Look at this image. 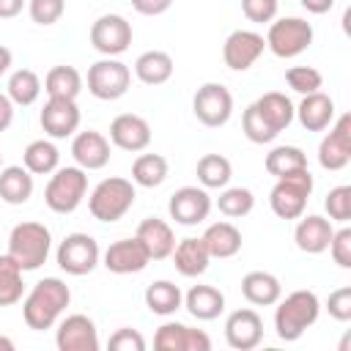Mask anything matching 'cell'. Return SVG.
Here are the masks:
<instances>
[{
	"instance_id": "1",
	"label": "cell",
	"mask_w": 351,
	"mask_h": 351,
	"mask_svg": "<svg viewBox=\"0 0 351 351\" xmlns=\"http://www.w3.org/2000/svg\"><path fill=\"white\" fill-rule=\"evenodd\" d=\"M69 302H71L69 285L60 277H44L22 299V318L36 332L52 329L60 321V315L69 307Z\"/></svg>"
},
{
	"instance_id": "2",
	"label": "cell",
	"mask_w": 351,
	"mask_h": 351,
	"mask_svg": "<svg viewBox=\"0 0 351 351\" xmlns=\"http://www.w3.org/2000/svg\"><path fill=\"white\" fill-rule=\"evenodd\" d=\"M321 315V299L307 291H291L285 299H277V310H274V332L282 343H296Z\"/></svg>"
},
{
	"instance_id": "3",
	"label": "cell",
	"mask_w": 351,
	"mask_h": 351,
	"mask_svg": "<svg viewBox=\"0 0 351 351\" xmlns=\"http://www.w3.org/2000/svg\"><path fill=\"white\" fill-rule=\"evenodd\" d=\"M52 250V233L44 222H19L8 233V255L22 271H36Z\"/></svg>"
},
{
	"instance_id": "4",
	"label": "cell",
	"mask_w": 351,
	"mask_h": 351,
	"mask_svg": "<svg viewBox=\"0 0 351 351\" xmlns=\"http://www.w3.org/2000/svg\"><path fill=\"white\" fill-rule=\"evenodd\" d=\"M134 197H137L134 181L110 176L93 186V192L88 197V211L99 222H118L134 206Z\"/></svg>"
},
{
	"instance_id": "5",
	"label": "cell",
	"mask_w": 351,
	"mask_h": 351,
	"mask_svg": "<svg viewBox=\"0 0 351 351\" xmlns=\"http://www.w3.org/2000/svg\"><path fill=\"white\" fill-rule=\"evenodd\" d=\"M310 195H313V173L302 167L277 178V184L269 192V206L280 219H299L307 208Z\"/></svg>"
},
{
	"instance_id": "6",
	"label": "cell",
	"mask_w": 351,
	"mask_h": 351,
	"mask_svg": "<svg viewBox=\"0 0 351 351\" xmlns=\"http://www.w3.org/2000/svg\"><path fill=\"white\" fill-rule=\"evenodd\" d=\"M85 192H88V176L82 167H77V165L58 167L44 186V203L55 214H71L85 200Z\"/></svg>"
},
{
	"instance_id": "7",
	"label": "cell",
	"mask_w": 351,
	"mask_h": 351,
	"mask_svg": "<svg viewBox=\"0 0 351 351\" xmlns=\"http://www.w3.org/2000/svg\"><path fill=\"white\" fill-rule=\"evenodd\" d=\"M313 44V25L302 16H282L269 22L266 47L277 58H296Z\"/></svg>"
},
{
	"instance_id": "8",
	"label": "cell",
	"mask_w": 351,
	"mask_h": 351,
	"mask_svg": "<svg viewBox=\"0 0 351 351\" xmlns=\"http://www.w3.org/2000/svg\"><path fill=\"white\" fill-rule=\"evenodd\" d=\"M129 85H132V71L118 58H101L88 69V90L101 101H115L126 96Z\"/></svg>"
},
{
	"instance_id": "9",
	"label": "cell",
	"mask_w": 351,
	"mask_h": 351,
	"mask_svg": "<svg viewBox=\"0 0 351 351\" xmlns=\"http://www.w3.org/2000/svg\"><path fill=\"white\" fill-rule=\"evenodd\" d=\"M192 112L203 126L219 129L233 115V93L222 82H203L192 96Z\"/></svg>"
},
{
	"instance_id": "10",
	"label": "cell",
	"mask_w": 351,
	"mask_h": 351,
	"mask_svg": "<svg viewBox=\"0 0 351 351\" xmlns=\"http://www.w3.org/2000/svg\"><path fill=\"white\" fill-rule=\"evenodd\" d=\"M58 266L66 271V274H74V277H82V274H90L99 261H101V250H99V241L88 233H69L60 244H58Z\"/></svg>"
},
{
	"instance_id": "11",
	"label": "cell",
	"mask_w": 351,
	"mask_h": 351,
	"mask_svg": "<svg viewBox=\"0 0 351 351\" xmlns=\"http://www.w3.org/2000/svg\"><path fill=\"white\" fill-rule=\"evenodd\" d=\"M132 22L121 14H101L90 25V47L104 58H118L132 44Z\"/></svg>"
},
{
	"instance_id": "12",
	"label": "cell",
	"mask_w": 351,
	"mask_h": 351,
	"mask_svg": "<svg viewBox=\"0 0 351 351\" xmlns=\"http://www.w3.org/2000/svg\"><path fill=\"white\" fill-rule=\"evenodd\" d=\"M351 162V115L343 112L329 123V132L318 143V165L324 170H343Z\"/></svg>"
},
{
	"instance_id": "13",
	"label": "cell",
	"mask_w": 351,
	"mask_h": 351,
	"mask_svg": "<svg viewBox=\"0 0 351 351\" xmlns=\"http://www.w3.org/2000/svg\"><path fill=\"white\" fill-rule=\"evenodd\" d=\"M211 197H208V189L203 186H181L170 195L167 200V211H170V219H176V225H200L208 219L211 214Z\"/></svg>"
},
{
	"instance_id": "14",
	"label": "cell",
	"mask_w": 351,
	"mask_h": 351,
	"mask_svg": "<svg viewBox=\"0 0 351 351\" xmlns=\"http://www.w3.org/2000/svg\"><path fill=\"white\" fill-rule=\"evenodd\" d=\"M80 107H77V99H47L44 107H41V115H38V123L44 129L47 137L52 140H66L71 137L77 129H80Z\"/></svg>"
},
{
	"instance_id": "15",
	"label": "cell",
	"mask_w": 351,
	"mask_h": 351,
	"mask_svg": "<svg viewBox=\"0 0 351 351\" xmlns=\"http://www.w3.org/2000/svg\"><path fill=\"white\" fill-rule=\"evenodd\" d=\"M266 49V38L255 30H233L222 44V60L230 71H247Z\"/></svg>"
},
{
	"instance_id": "16",
	"label": "cell",
	"mask_w": 351,
	"mask_h": 351,
	"mask_svg": "<svg viewBox=\"0 0 351 351\" xmlns=\"http://www.w3.org/2000/svg\"><path fill=\"white\" fill-rule=\"evenodd\" d=\"M225 340L236 351H252L263 340V318L252 307L233 310L225 318Z\"/></svg>"
},
{
	"instance_id": "17",
	"label": "cell",
	"mask_w": 351,
	"mask_h": 351,
	"mask_svg": "<svg viewBox=\"0 0 351 351\" xmlns=\"http://www.w3.org/2000/svg\"><path fill=\"white\" fill-rule=\"evenodd\" d=\"M55 346L60 351H99V332L96 324L82 315H66L63 321H58V332H55Z\"/></svg>"
},
{
	"instance_id": "18",
	"label": "cell",
	"mask_w": 351,
	"mask_h": 351,
	"mask_svg": "<svg viewBox=\"0 0 351 351\" xmlns=\"http://www.w3.org/2000/svg\"><path fill=\"white\" fill-rule=\"evenodd\" d=\"M101 263H104V269L112 271V274H137V271H143V269L151 263V258H148L143 241H140L137 236H132V239H118V241H112V244L104 250Z\"/></svg>"
},
{
	"instance_id": "19",
	"label": "cell",
	"mask_w": 351,
	"mask_h": 351,
	"mask_svg": "<svg viewBox=\"0 0 351 351\" xmlns=\"http://www.w3.org/2000/svg\"><path fill=\"white\" fill-rule=\"evenodd\" d=\"M110 143L121 151L140 154L151 145V123L143 115L134 112H121L110 123Z\"/></svg>"
},
{
	"instance_id": "20",
	"label": "cell",
	"mask_w": 351,
	"mask_h": 351,
	"mask_svg": "<svg viewBox=\"0 0 351 351\" xmlns=\"http://www.w3.org/2000/svg\"><path fill=\"white\" fill-rule=\"evenodd\" d=\"M154 346L159 351H211V337L203 329H192L178 321H167L156 329Z\"/></svg>"
},
{
	"instance_id": "21",
	"label": "cell",
	"mask_w": 351,
	"mask_h": 351,
	"mask_svg": "<svg viewBox=\"0 0 351 351\" xmlns=\"http://www.w3.org/2000/svg\"><path fill=\"white\" fill-rule=\"evenodd\" d=\"M332 233H335V225L332 219L321 217V214H302L299 222H296V230H293V241L302 252L307 255H321L326 252L329 241H332Z\"/></svg>"
},
{
	"instance_id": "22",
	"label": "cell",
	"mask_w": 351,
	"mask_h": 351,
	"mask_svg": "<svg viewBox=\"0 0 351 351\" xmlns=\"http://www.w3.org/2000/svg\"><path fill=\"white\" fill-rule=\"evenodd\" d=\"M71 156L82 170H101L110 162V140L96 129L77 132L71 140Z\"/></svg>"
},
{
	"instance_id": "23",
	"label": "cell",
	"mask_w": 351,
	"mask_h": 351,
	"mask_svg": "<svg viewBox=\"0 0 351 351\" xmlns=\"http://www.w3.org/2000/svg\"><path fill=\"white\" fill-rule=\"evenodd\" d=\"M293 118H299V123L307 132H324L335 121V99L324 90L307 93L302 96L299 107H293Z\"/></svg>"
},
{
	"instance_id": "24",
	"label": "cell",
	"mask_w": 351,
	"mask_h": 351,
	"mask_svg": "<svg viewBox=\"0 0 351 351\" xmlns=\"http://www.w3.org/2000/svg\"><path fill=\"white\" fill-rule=\"evenodd\" d=\"M134 236L143 241V247H145V252H148L151 261H165V258H170V252H173V247H176V233H173L170 222H165V219H159V217H145V219L137 225V233H134Z\"/></svg>"
},
{
	"instance_id": "25",
	"label": "cell",
	"mask_w": 351,
	"mask_h": 351,
	"mask_svg": "<svg viewBox=\"0 0 351 351\" xmlns=\"http://www.w3.org/2000/svg\"><path fill=\"white\" fill-rule=\"evenodd\" d=\"M170 258H173V263H176V271L184 274V277H200V274L208 269V261H211V255H208V250H206V244H203L200 236H186V239H181V241L173 247Z\"/></svg>"
},
{
	"instance_id": "26",
	"label": "cell",
	"mask_w": 351,
	"mask_h": 351,
	"mask_svg": "<svg viewBox=\"0 0 351 351\" xmlns=\"http://www.w3.org/2000/svg\"><path fill=\"white\" fill-rule=\"evenodd\" d=\"M241 293L255 307H271L282 296V282L271 271H247L241 277Z\"/></svg>"
},
{
	"instance_id": "27",
	"label": "cell",
	"mask_w": 351,
	"mask_h": 351,
	"mask_svg": "<svg viewBox=\"0 0 351 351\" xmlns=\"http://www.w3.org/2000/svg\"><path fill=\"white\" fill-rule=\"evenodd\" d=\"M184 307L197 321H214L225 310V293L214 285H192L184 293Z\"/></svg>"
},
{
	"instance_id": "28",
	"label": "cell",
	"mask_w": 351,
	"mask_h": 351,
	"mask_svg": "<svg viewBox=\"0 0 351 351\" xmlns=\"http://www.w3.org/2000/svg\"><path fill=\"white\" fill-rule=\"evenodd\" d=\"M33 195V173L25 165H8L0 170V200L8 206H22Z\"/></svg>"
},
{
	"instance_id": "29",
	"label": "cell",
	"mask_w": 351,
	"mask_h": 351,
	"mask_svg": "<svg viewBox=\"0 0 351 351\" xmlns=\"http://www.w3.org/2000/svg\"><path fill=\"white\" fill-rule=\"evenodd\" d=\"M176 71V63L170 52L165 49H148L134 60V77L143 85H165Z\"/></svg>"
},
{
	"instance_id": "30",
	"label": "cell",
	"mask_w": 351,
	"mask_h": 351,
	"mask_svg": "<svg viewBox=\"0 0 351 351\" xmlns=\"http://www.w3.org/2000/svg\"><path fill=\"white\" fill-rule=\"evenodd\" d=\"M208 255L211 258H233L239 250H241V230L233 225V222H211L206 228V233L200 236Z\"/></svg>"
},
{
	"instance_id": "31",
	"label": "cell",
	"mask_w": 351,
	"mask_h": 351,
	"mask_svg": "<svg viewBox=\"0 0 351 351\" xmlns=\"http://www.w3.org/2000/svg\"><path fill=\"white\" fill-rule=\"evenodd\" d=\"M252 104L258 107L261 118H263L277 134L285 132V129L291 126V121H293V101H291L285 93H280V90H269V93H263L261 99H255Z\"/></svg>"
},
{
	"instance_id": "32",
	"label": "cell",
	"mask_w": 351,
	"mask_h": 351,
	"mask_svg": "<svg viewBox=\"0 0 351 351\" xmlns=\"http://www.w3.org/2000/svg\"><path fill=\"white\" fill-rule=\"evenodd\" d=\"M145 307L154 315H173L176 310L184 307V293L176 282L170 280H154L145 288Z\"/></svg>"
},
{
	"instance_id": "33",
	"label": "cell",
	"mask_w": 351,
	"mask_h": 351,
	"mask_svg": "<svg viewBox=\"0 0 351 351\" xmlns=\"http://www.w3.org/2000/svg\"><path fill=\"white\" fill-rule=\"evenodd\" d=\"M22 165L33 173V176H49L58 170L60 165V151L52 140H33L27 143V148L22 151Z\"/></svg>"
},
{
	"instance_id": "34",
	"label": "cell",
	"mask_w": 351,
	"mask_h": 351,
	"mask_svg": "<svg viewBox=\"0 0 351 351\" xmlns=\"http://www.w3.org/2000/svg\"><path fill=\"white\" fill-rule=\"evenodd\" d=\"M195 173H197V181L203 189H222L233 178V165L222 154H203L197 159Z\"/></svg>"
},
{
	"instance_id": "35",
	"label": "cell",
	"mask_w": 351,
	"mask_h": 351,
	"mask_svg": "<svg viewBox=\"0 0 351 351\" xmlns=\"http://www.w3.org/2000/svg\"><path fill=\"white\" fill-rule=\"evenodd\" d=\"M44 90L52 99H77L82 90V74L74 66H52L44 77Z\"/></svg>"
},
{
	"instance_id": "36",
	"label": "cell",
	"mask_w": 351,
	"mask_h": 351,
	"mask_svg": "<svg viewBox=\"0 0 351 351\" xmlns=\"http://www.w3.org/2000/svg\"><path fill=\"white\" fill-rule=\"evenodd\" d=\"M167 170H170V165H167V159L162 154H140L132 162V181L137 186L154 189L167 178Z\"/></svg>"
},
{
	"instance_id": "37",
	"label": "cell",
	"mask_w": 351,
	"mask_h": 351,
	"mask_svg": "<svg viewBox=\"0 0 351 351\" xmlns=\"http://www.w3.org/2000/svg\"><path fill=\"white\" fill-rule=\"evenodd\" d=\"M263 167H266L269 176L282 178V176H288V173H293V170L307 167V154H304L302 148H296V145H277V148H271V151L266 154Z\"/></svg>"
},
{
	"instance_id": "38",
	"label": "cell",
	"mask_w": 351,
	"mask_h": 351,
	"mask_svg": "<svg viewBox=\"0 0 351 351\" xmlns=\"http://www.w3.org/2000/svg\"><path fill=\"white\" fill-rule=\"evenodd\" d=\"M41 77L33 71V69H16L11 77H8V99L19 107H30L38 96H41Z\"/></svg>"
},
{
	"instance_id": "39",
	"label": "cell",
	"mask_w": 351,
	"mask_h": 351,
	"mask_svg": "<svg viewBox=\"0 0 351 351\" xmlns=\"http://www.w3.org/2000/svg\"><path fill=\"white\" fill-rule=\"evenodd\" d=\"M22 269L19 263L5 252L0 255V307H11L22 299L25 293V282H22Z\"/></svg>"
},
{
	"instance_id": "40",
	"label": "cell",
	"mask_w": 351,
	"mask_h": 351,
	"mask_svg": "<svg viewBox=\"0 0 351 351\" xmlns=\"http://www.w3.org/2000/svg\"><path fill=\"white\" fill-rule=\"evenodd\" d=\"M217 208L228 219H241L255 208V195L247 186H222L217 197Z\"/></svg>"
},
{
	"instance_id": "41",
	"label": "cell",
	"mask_w": 351,
	"mask_h": 351,
	"mask_svg": "<svg viewBox=\"0 0 351 351\" xmlns=\"http://www.w3.org/2000/svg\"><path fill=\"white\" fill-rule=\"evenodd\" d=\"M241 132H244V137H247L250 143H255V145H263V143L277 140V132L261 118V112H258L255 104H250V107L244 110V115H241Z\"/></svg>"
},
{
	"instance_id": "42",
	"label": "cell",
	"mask_w": 351,
	"mask_h": 351,
	"mask_svg": "<svg viewBox=\"0 0 351 351\" xmlns=\"http://www.w3.org/2000/svg\"><path fill=\"white\" fill-rule=\"evenodd\" d=\"M285 82H288V88H291V90H296V93L307 96V93L321 90L324 77H321V71H318V69H313V66H291V69L285 71Z\"/></svg>"
},
{
	"instance_id": "43",
	"label": "cell",
	"mask_w": 351,
	"mask_h": 351,
	"mask_svg": "<svg viewBox=\"0 0 351 351\" xmlns=\"http://www.w3.org/2000/svg\"><path fill=\"white\" fill-rule=\"evenodd\" d=\"M324 208L329 214V219L335 222H348L351 219V186L348 184H340L335 189H329L326 200H324Z\"/></svg>"
},
{
	"instance_id": "44",
	"label": "cell",
	"mask_w": 351,
	"mask_h": 351,
	"mask_svg": "<svg viewBox=\"0 0 351 351\" xmlns=\"http://www.w3.org/2000/svg\"><path fill=\"white\" fill-rule=\"evenodd\" d=\"M66 11V0H27V14L36 25H55Z\"/></svg>"
},
{
	"instance_id": "45",
	"label": "cell",
	"mask_w": 351,
	"mask_h": 351,
	"mask_svg": "<svg viewBox=\"0 0 351 351\" xmlns=\"http://www.w3.org/2000/svg\"><path fill=\"white\" fill-rule=\"evenodd\" d=\"M326 250L332 252V261H335L340 269H351V228L335 230Z\"/></svg>"
},
{
	"instance_id": "46",
	"label": "cell",
	"mask_w": 351,
	"mask_h": 351,
	"mask_svg": "<svg viewBox=\"0 0 351 351\" xmlns=\"http://www.w3.org/2000/svg\"><path fill=\"white\" fill-rule=\"evenodd\" d=\"M107 346L112 351H145V337L132 326H121V329H115L110 335Z\"/></svg>"
},
{
	"instance_id": "47",
	"label": "cell",
	"mask_w": 351,
	"mask_h": 351,
	"mask_svg": "<svg viewBox=\"0 0 351 351\" xmlns=\"http://www.w3.org/2000/svg\"><path fill=\"white\" fill-rule=\"evenodd\" d=\"M326 313H329L335 321H340V324L351 321V288H348V285H343V288H337V291L329 293V299H326Z\"/></svg>"
},
{
	"instance_id": "48",
	"label": "cell",
	"mask_w": 351,
	"mask_h": 351,
	"mask_svg": "<svg viewBox=\"0 0 351 351\" xmlns=\"http://www.w3.org/2000/svg\"><path fill=\"white\" fill-rule=\"evenodd\" d=\"M241 11L250 22H271L277 16V0H241Z\"/></svg>"
},
{
	"instance_id": "49",
	"label": "cell",
	"mask_w": 351,
	"mask_h": 351,
	"mask_svg": "<svg viewBox=\"0 0 351 351\" xmlns=\"http://www.w3.org/2000/svg\"><path fill=\"white\" fill-rule=\"evenodd\" d=\"M173 5V0H132V8L143 16H159Z\"/></svg>"
},
{
	"instance_id": "50",
	"label": "cell",
	"mask_w": 351,
	"mask_h": 351,
	"mask_svg": "<svg viewBox=\"0 0 351 351\" xmlns=\"http://www.w3.org/2000/svg\"><path fill=\"white\" fill-rule=\"evenodd\" d=\"M11 123H14V101H11L5 93H0V134H3Z\"/></svg>"
},
{
	"instance_id": "51",
	"label": "cell",
	"mask_w": 351,
	"mask_h": 351,
	"mask_svg": "<svg viewBox=\"0 0 351 351\" xmlns=\"http://www.w3.org/2000/svg\"><path fill=\"white\" fill-rule=\"evenodd\" d=\"M25 8V0H0V19H14Z\"/></svg>"
},
{
	"instance_id": "52",
	"label": "cell",
	"mask_w": 351,
	"mask_h": 351,
	"mask_svg": "<svg viewBox=\"0 0 351 351\" xmlns=\"http://www.w3.org/2000/svg\"><path fill=\"white\" fill-rule=\"evenodd\" d=\"M299 3H302V8L310 11V14H326V11H332V5H335V0H299Z\"/></svg>"
},
{
	"instance_id": "53",
	"label": "cell",
	"mask_w": 351,
	"mask_h": 351,
	"mask_svg": "<svg viewBox=\"0 0 351 351\" xmlns=\"http://www.w3.org/2000/svg\"><path fill=\"white\" fill-rule=\"evenodd\" d=\"M11 60H14V55H11V49L0 44V77H3V74H5L8 69H11Z\"/></svg>"
},
{
	"instance_id": "54",
	"label": "cell",
	"mask_w": 351,
	"mask_h": 351,
	"mask_svg": "<svg viewBox=\"0 0 351 351\" xmlns=\"http://www.w3.org/2000/svg\"><path fill=\"white\" fill-rule=\"evenodd\" d=\"M0 351H14V340L5 337V335H0Z\"/></svg>"
},
{
	"instance_id": "55",
	"label": "cell",
	"mask_w": 351,
	"mask_h": 351,
	"mask_svg": "<svg viewBox=\"0 0 351 351\" xmlns=\"http://www.w3.org/2000/svg\"><path fill=\"white\" fill-rule=\"evenodd\" d=\"M0 165H3V154H0Z\"/></svg>"
}]
</instances>
